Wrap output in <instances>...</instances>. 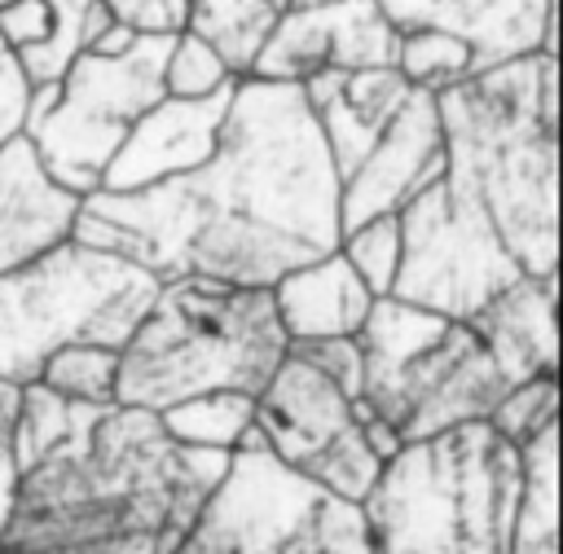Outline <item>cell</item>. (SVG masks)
I'll return each instance as SVG.
<instances>
[{
    "label": "cell",
    "instance_id": "8fae6325",
    "mask_svg": "<svg viewBox=\"0 0 563 554\" xmlns=\"http://www.w3.org/2000/svg\"><path fill=\"white\" fill-rule=\"evenodd\" d=\"M255 426L286 470L334 492L339 501L361 506L383 470L361 435L356 400L290 347L255 396Z\"/></svg>",
    "mask_w": 563,
    "mask_h": 554
},
{
    "label": "cell",
    "instance_id": "7402d4cb",
    "mask_svg": "<svg viewBox=\"0 0 563 554\" xmlns=\"http://www.w3.org/2000/svg\"><path fill=\"white\" fill-rule=\"evenodd\" d=\"M44 4H48V35L40 44L13 53L35 88L57 84L70 70V62L79 53H88L97 44V35L114 22L101 0H44Z\"/></svg>",
    "mask_w": 563,
    "mask_h": 554
},
{
    "label": "cell",
    "instance_id": "7c38bea8",
    "mask_svg": "<svg viewBox=\"0 0 563 554\" xmlns=\"http://www.w3.org/2000/svg\"><path fill=\"white\" fill-rule=\"evenodd\" d=\"M400 31L374 0H339L321 9H282L246 79L303 84L317 70H383L396 66Z\"/></svg>",
    "mask_w": 563,
    "mask_h": 554
},
{
    "label": "cell",
    "instance_id": "3957f363",
    "mask_svg": "<svg viewBox=\"0 0 563 554\" xmlns=\"http://www.w3.org/2000/svg\"><path fill=\"white\" fill-rule=\"evenodd\" d=\"M554 75V53H537L435 92L444 180L484 207L523 277H559Z\"/></svg>",
    "mask_w": 563,
    "mask_h": 554
},
{
    "label": "cell",
    "instance_id": "603a6c76",
    "mask_svg": "<svg viewBox=\"0 0 563 554\" xmlns=\"http://www.w3.org/2000/svg\"><path fill=\"white\" fill-rule=\"evenodd\" d=\"M158 422L185 448L233 453L238 440L246 435V426L255 422V400L238 396V391H211V396H194L185 405H172L167 413H158Z\"/></svg>",
    "mask_w": 563,
    "mask_h": 554
},
{
    "label": "cell",
    "instance_id": "ba28073f",
    "mask_svg": "<svg viewBox=\"0 0 563 554\" xmlns=\"http://www.w3.org/2000/svg\"><path fill=\"white\" fill-rule=\"evenodd\" d=\"M172 35H136L119 57L79 53L57 84H40L31 92L22 136L62 189L79 198L101 189V171L123 145L128 128L163 97Z\"/></svg>",
    "mask_w": 563,
    "mask_h": 554
},
{
    "label": "cell",
    "instance_id": "1f68e13d",
    "mask_svg": "<svg viewBox=\"0 0 563 554\" xmlns=\"http://www.w3.org/2000/svg\"><path fill=\"white\" fill-rule=\"evenodd\" d=\"M18 396H22V387L0 383V532H4V523H9L13 488H18V448H13V431H18Z\"/></svg>",
    "mask_w": 563,
    "mask_h": 554
},
{
    "label": "cell",
    "instance_id": "5b68a950",
    "mask_svg": "<svg viewBox=\"0 0 563 554\" xmlns=\"http://www.w3.org/2000/svg\"><path fill=\"white\" fill-rule=\"evenodd\" d=\"M519 448L488 422L405 444L361 501L369 554H510Z\"/></svg>",
    "mask_w": 563,
    "mask_h": 554
},
{
    "label": "cell",
    "instance_id": "5bb4252c",
    "mask_svg": "<svg viewBox=\"0 0 563 554\" xmlns=\"http://www.w3.org/2000/svg\"><path fill=\"white\" fill-rule=\"evenodd\" d=\"M229 97H233V84L211 97H198V101L158 97L128 128L123 145L114 149V158L101 171L97 193H136V189H154L163 180H176V176H189L194 167H202L216 154Z\"/></svg>",
    "mask_w": 563,
    "mask_h": 554
},
{
    "label": "cell",
    "instance_id": "d4e9b609",
    "mask_svg": "<svg viewBox=\"0 0 563 554\" xmlns=\"http://www.w3.org/2000/svg\"><path fill=\"white\" fill-rule=\"evenodd\" d=\"M114 374H119V352L75 343L53 352L35 383L75 405H114Z\"/></svg>",
    "mask_w": 563,
    "mask_h": 554
},
{
    "label": "cell",
    "instance_id": "f546056e",
    "mask_svg": "<svg viewBox=\"0 0 563 554\" xmlns=\"http://www.w3.org/2000/svg\"><path fill=\"white\" fill-rule=\"evenodd\" d=\"M31 92L35 84L26 79V70L18 66L13 53H0V145L18 141L26 128V110H31Z\"/></svg>",
    "mask_w": 563,
    "mask_h": 554
},
{
    "label": "cell",
    "instance_id": "e575fe53",
    "mask_svg": "<svg viewBox=\"0 0 563 554\" xmlns=\"http://www.w3.org/2000/svg\"><path fill=\"white\" fill-rule=\"evenodd\" d=\"M383 9V18L405 35V31H418V26H435L457 0H374Z\"/></svg>",
    "mask_w": 563,
    "mask_h": 554
},
{
    "label": "cell",
    "instance_id": "52a82bcc",
    "mask_svg": "<svg viewBox=\"0 0 563 554\" xmlns=\"http://www.w3.org/2000/svg\"><path fill=\"white\" fill-rule=\"evenodd\" d=\"M158 286L141 264L75 237L0 273V383L31 387L44 361L75 343L123 352Z\"/></svg>",
    "mask_w": 563,
    "mask_h": 554
},
{
    "label": "cell",
    "instance_id": "2e32d148",
    "mask_svg": "<svg viewBox=\"0 0 563 554\" xmlns=\"http://www.w3.org/2000/svg\"><path fill=\"white\" fill-rule=\"evenodd\" d=\"M84 198L62 189L26 136L0 145V273H13L75 237Z\"/></svg>",
    "mask_w": 563,
    "mask_h": 554
},
{
    "label": "cell",
    "instance_id": "6da1fadb",
    "mask_svg": "<svg viewBox=\"0 0 563 554\" xmlns=\"http://www.w3.org/2000/svg\"><path fill=\"white\" fill-rule=\"evenodd\" d=\"M75 242L141 264L158 281L202 277L273 290L339 251V176L299 84L238 79L216 154L136 193H92Z\"/></svg>",
    "mask_w": 563,
    "mask_h": 554
},
{
    "label": "cell",
    "instance_id": "e0dca14e",
    "mask_svg": "<svg viewBox=\"0 0 563 554\" xmlns=\"http://www.w3.org/2000/svg\"><path fill=\"white\" fill-rule=\"evenodd\" d=\"M554 295H559V277H519L466 321L471 334L493 356L506 387L554 378L559 365Z\"/></svg>",
    "mask_w": 563,
    "mask_h": 554
},
{
    "label": "cell",
    "instance_id": "d590c367",
    "mask_svg": "<svg viewBox=\"0 0 563 554\" xmlns=\"http://www.w3.org/2000/svg\"><path fill=\"white\" fill-rule=\"evenodd\" d=\"M141 31H132L128 22H110L101 35H97V44L88 48V53H101V57H119V53H128L132 48V40H136Z\"/></svg>",
    "mask_w": 563,
    "mask_h": 554
},
{
    "label": "cell",
    "instance_id": "44dd1931",
    "mask_svg": "<svg viewBox=\"0 0 563 554\" xmlns=\"http://www.w3.org/2000/svg\"><path fill=\"white\" fill-rule=\"evenodd\" d=\"M277 18H282V4L273 0H185L180 31L198 35L229 66L233 79H246Z\"/></svg>",
    "mask_w": 563,
    "mask_h": 554
},
{
    "label": "cell",
    "instance_id": "f1b7e54d",
    "mask_svg": "<svg viewBox=\"0 0 563 554\" xmlns=\"http://www.w3.org/2000/svg\"><path fill=\"white\" fill-rule=\"evenodd\" d=\"M295 356H303L312 369H321L343 396L361 400V347L356 339H312V343H290Z\"/></svg>",
    "mask_w": 563,
    "mask_h": 554
},
{
    "label": "cell",
    "instance_id": "d6986e66",
    "mask_svg": "<svg viewBox=\"0 0 563 554\" xmlns=\"http://www.w3.org/2000/svg\"><path fill=\"white\" fill-rule=\"evenodd\" d=\"M435 31H449L471 53V75L554 53V0H457Z\"/></svg>",
    "mask_w": 563,
    "mask_h": 554
},
{
    "label": "cell",
    "instance_id": "277c9868",
    "mask_svg": "<svg viewBox=\"0 0 563 554\" xmlns=\"http://www.w3.org/2000/svg\"><path fill=\"white\" fill-rule=\"evenodd\" d=\"M286 347L268 290L176 277L158 286L150 312L119 352L114 405L167 413L211 391L255 400Z\"/></svg>",
    "mask_w": 563,
    "mask_h": 554
},
{
    "label": "cell",
    "instance_id": "4316f807",
    "mask_svg": "<svg viewBox=\"0 0 563 554\" xmlns=\"http://www.w3.org/2000/svg\"><path fill=\"white\" fill-rule=\"evenodd\" d=\"M229 84H238V79L229 75V66L198 35H189V31L172 35V48H167V62H163V97L198 101V97H211Z\"/></svg>",
    "mask_w": 563,
    "mask_h": 554
},
{
    "label": "cell",
    "instance_id": "484cf974",
    "mask_svg": "<svg viewBox=\"0 0 563 554\" xmlns=\"http://www.w3.org/2000/svg\"><path fill=\"white\" fill-rule=\"evenodd\" d=\"M339 255L347 268L365 281L374 299H387L400 273V220L396 215H374L365 224H352L339 233Z\"/></svg>",
    "mask_w": 563,
    "mask_h": 554
},
{
    "label": "cell",
    "instance_id": "8992f818",
    "mask_svg": "<svg viewBox=\"0 0 563 554\" xmlns=\"http://www.w3.org/2000/svg\"><path fill=\"white\" fill-rule=\"evenodd\" d=\"M356 347L361 400L400 435V444L488 422L493 405L510 391L466 321H444L391 295L374 299L356 330Z\"/></svg>",
    "mask_w": 563,
    "mask_h": 554
},
{
    "label": "cell",
    "instance_id": "f35d334b",
    "mask_svg": "<svg viewBox=\"0 0 563 554\" xmlns=\"http://www.w3.org/2000/svg\"><path fill=\"white\" fill-rule=\"evenodd\" d=\"M0 4H9V0H0Z\"/></svg>",
    "mask_w": 563,
    "mask_h": 554
},
{
    "label": "cell",
    "instance_id": "9a60e30c",
    "mask_svg": "<svg viewBox=\"0 0 563 554\" xmlns=\"http://www.w3.org/2000/svg\"><path fill=\"white\" fill-rule=\"evenodd\" d=\"M308 114L321 128L325 154L334 163V176L347 180L361 158L374 149L383 128L396 119V110L409 97V84L396 75V66L383 70H317L299 84Z\"/></svg>",
    "mask_w": 563,
    "mask_h": 554
},
{
    "label": "cell",
    "instance_id": "ac0fdd59",
    "mask_svg": "<svg viewBox=\"0 0 563 554\" xmlns=\"http://www.w3.org/2000/svg\"><path fill=\"white\" fill-rule=\"evenodd\" d=\"M268 295H273V312L282 321L286 343L356 339V330L374 308V295L339 251L286 273Z\"/></svg>",
    "mask_w": 563,
    "mask_h": 554
},
{
    "label": "cell",
    "instance_id": "d6a6232c",
    "mask_svg": "<svg viewBox=\"0 0 563 554\" xmlns=\"http://www.w3.org/2000/svg\"><path fill=\"white\" fill-rule=\"evenodd\" d=\"M48 35V4L44 0H9L0 4V44L4 53H22Z\"/></svg>",
    "mask_w": 563,
    "mask_h": 554
},
{
    "label": "cell",
    "instance_id": "9c48e42d",
    "mask_svg": "<svg viewBox=\"0 0 563 554\" xmlns=\"http://www.w3.org/2000/svg\"><path fill=\"white\" fill-rule=\"evenodd\" d=\"M172 554H369V545L361 506L286 470L268 448H238Z\"/></svg>",
    "mask_w": 563,
    "mask_h": 554
},
{
    "label": "cell",
    "instance_id": "cb8c5ba5",
    "mask_svg": "<svg viewBox=\"0 0 563 554\" xmlns=\"http://www.w3.org/2000/svg\"><path fill=\"white\" fill-rule=\"evenodd\" d=\"M396 75L413 92L435 97V92L471 79V53L457 35L435 31V26H418V31H405L396 44Z\"/></svg>",
    "mask_w": 563,
    "mask_h": 554
},
{
    "label": "cell",
    "instance_id": "7a4b0ae2",
    "mask_svg": "<svg viewBox=\"0 0 563 554\" xmlns=\"http://www.w3.org/2000/svg\"><path fill=\"white\" fill-rule=\"evenodd\" d=\"M18 488L0 554L114 536L180 541L229 453L176 444L158 413L75 405L31 383L18 396Z\"/></svg>",
    "mask_w": 563,
    "mask_h": 554
},
{
    "label": "cell",
    "instance_id": "8d00e7d4",
    "mask_svg": "<svg viewBox=\"0 0 563 554\" xmlns=\"http://www.w3.org/2000/svg\"><path fill=\"white\" fill-rule=\"evenodd\" d=\"M321 4H339V0H286V9H321Z\"/></svg>",
    "mask_w": 563,
    "mask_h": 554
},
{
    "label": "cell",
    "instance_id": "836d02e7",
    "mask_svg": "<svg viewBox=\"0 0 563 554\" xmlns=\"http://www.w3.org/2000/svg\"><path fill=\"white\" fill-rule=\"evenodd\" d=\"M172 536H114L92 545H53V550H13V554H172Z\"/></svg>",
    "mask_w": 563,
    "mask_h": 554
},
{
    "label": "cell",
    "instance_id": "83f0119b",
    "mask_svg": "<svg viewBox=\"0 0 563 554\" xmlns=\"http://www.w3.org/2000/svg\"><path fill=\"white\" fill-rule=\"evenodd\" d=\"M559 422V383L554 378H532V383H519L510 387L493 413H488V426L506 440V444H528L537 431L554 426Z\"/></svg>",
    "mask_w": 563,
    "mask_h": 554
},
{
    "label": "cell",
    "instance_id": "4dcf8cb0",
    "mask_svg": "<svg viewBox=\"0 0 563 554\" xmlns=\"http://www.w3.org/2000/svg\"><path fill=\"white\" fill-rule=\"evenodd\" d=\"M114 22H128L141 35H172L185 26V0H101Z\"/></svg>",
    "mask_w": 563,
    "mask_h": 554
},
{
    "label": "cell",
    "instance_id": "4fadbf2b",
    "mask_svg": "<svg viewBox=\"0 0 563 554\" xmlns=\"http://www.w3.org/2000/svg\"><path fill=\"white\" fill-rule=\"evenodd\" d=\"M440 176H444V136H440L435 97L409 88L405 106L383 128V136L361 158V167L347 180H339V233L374 215H396Z\"/></svg>",
    "mask_w": 563,
    "mask_h": 554
},
{
    "label": "cell",
    "instance_id": "ffe728a7",
    "mask_svg": "<svg viewBox=\"0 0 563 554\" xmlns=\"http://www.w3.org/2000/svg\"><path fill=\"white\" fill-rule=\"evenodd\" d=\"M510 554H559V422L519 444Z\"/></svg>",
    "mask_w": 563,
    "mask_h": 554
},
{
    "label": "cell",
    "instance_id": "30bf717a",
    "mask_svg": "<svg viewBox=\"0 0 563 554\" xmlns=\"http://www.w3.org/2000/svg\"><path fill=\"white\" fill-rule=\"evenodd\" d=\"M396 220L400 273L391 299L409 308L435 312L444 321H471L493 295L523 277L484 207L444 176L409 198Z\"/></svg>",
    "mask_w": 563,
    "mask_h": 554
},
{
    "label": "cell",
    "instance_id": "74e56055",
    "mask_svg": "<svg viewBox=\"0 0 563 554\" xmlns=\"http://www.w3.org/2000/svg\"><path fill=\"white\" fill-rule=\"evenodd\" d=\"M273 4H282V9H286V0H273Z\"/></svg>",
    "mask_w": 563,
    "mask_h": 554
}]
</instances>
